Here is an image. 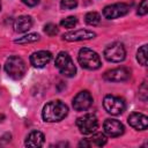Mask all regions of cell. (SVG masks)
<instances>
[{
    "mask_svg": "<svg viewBox=\"0 0 148 148\" xmlns=\"http://www.w3.org/2000/svg\"><path fill=\"white\" fill-rule=\"evenodd\" d=\"M68 113L67 105L61 101H51L46 103L42 111V117L44 121L56 123L62 120Z\"/></svg>",
    "mask_w": 148,
    "mask_h": 148,
    "instance_id": "cell-1",
    "label": "cell"
},
{
    "mask_svg": "<svg viewBox=\"0 0 148 148\" xmlns=\"http://www.w3.org/2000/svg\"><path fill=\"white\" fill-rule=\"evenodd\" d=\"M77 61L81 65V67L89 69V71L97 69L102 65L99 56L95 51H92L91 49H88V47H82L79 51Z\"/></svg>",
    "mask_w": 148,
    "mask_h": 148,
    "instance_id": "cell-2",
    "label": "cell"
},
{
    "mask_svg": "<svg viewBox=\"0 0 148 148\" xmlns=\"http://www.w3.org/2000/svg\"><path fill=\"white\" fill-rule=\"evenodd\" d=\"M25 62L23 61L22 58L17 57V56H12L9 57L6 62H5V71L8 74L9 77L14 79V80H18L21 79L24 74H25Z\"/></svg>",
    "mask_w": 148,
    "mask_h": 148,
    "instance_id": "cell-3",
    "label": "cell"
},
{
    "mask_svg": "<svg viewBox=\"0 0 148 148\" xmlns=\"http://www.w3.org/2000/svg\"><path fill=\"white\" fill-rule=\"evenodd\" d=\"M54 65L58 68V71L60 72V74H62L64 76L72 77L76 73V67H75L71 56L65 51H61L58 53V56L56 57Z\"/></svg>",
    "mask_w": 148,
    "mask_h": 148,
    "instance_id": "cell-4",
    "label": "cell"
},
{
    "mask_svg": "<svg viewBox=\"0 0 148 148\" xmlns=\"http://www.w3.org/2000/svg\"><path fill=\"white\" fill-rule=\"evenodd\" d=\"M103 106L105 111L112 116H118L123 113L126 109V103L124 98L119 96H113V95H106L103 99Z\"/></svg>",
    "mask_w": 148,
    "mask_h": 148,
    "instance_id": "cell-5",
    "label": "cell"
},
{
    "mask_svg": "<svg viewBox=\"0 0 148 148\" xmlns=\"http://www.w3.org/2000/svg\"><path fill=\"white\" fill-rule=\"evenodd\" d=\"M76 126L82 134H92L98 128V120L95 114L87 113L76 120Z\"/></svg>",
    "mask_w": 148,
    "mask_h": 148,
    "instance_id": "cell-6",
    "label": "cell"
},
{
    "mask_svg": "<svg viewBox=\"0 0 148 148\" xmlns=\"http://www.w3.org/2000/svg\"><path fill=\"white\" fill-rule=\"evenodd\" d=\"M104 57L108 61H111V62L123 61L126 57V51H125L124 45L121 43H113L109 45L104 50Z\"/></svg>",
    "mask_w": 148,
    "mask_h": 148,
    "instance_id": "cell-7",
    "label": "cell"
},
{
    "mask_svg": "<svg viewBox=\"0 0 148 148\" xmlns=\"http://www.w3.org/2000/svg\"><path fill=\"white\" fill-rule=\"evenodd\" d=\"M128 12H130V6L127 3L118 2V3H113V5H109L104 7L103 15L108 20H114V18H119L126 15Z\"/></svg>",
    "mask_w": 148,
    "mask_h": 148,
    "instance_id": "cell-8",
    "label": "cell"
},
{
    "mask_svg": "<svg viewBox=\"0 0 148 148\" xmlns=\"http://www.w3.org/2000/svg\"><path fill=\"white\" fill-rule=\"evenodd\" d=\"M92 104V96L88 90H82L73 98V108L76 111H86Z\"/></svg>",
    "mask_w": 148,
    "mask_h": 148,
    "instance_id": "cell-9",
    "label": "cell"
},
{
    "mask_svg": "<svg viewBox=\"0 0 148 148\" xmlns=\"http://www.w3.org/2000/svg\"><path fill=\"white\" fill-rule=\"evenodd\" d=\"M130 77V72L125 67H118L106 71L103 74V79L109 82H123Z\"/></svg>",
    "mask_w": 148,
    "mask_h": 148,
    "instance_id": "cell-10",
    "label": "cell"
},
{
    "mask_svg": "<svg viewBox=\"0 0 148 148\" xmlns=\"http://www.w3.org/2000/svg\"><path fill=\"white\" fill-rule=\"evenodd\" d=\"M103 128H104L105 134L111 138L120 136L125 131L124 125L117 119H106L103 124Z\"/></svg>",
    "mask_w": 148,
    "mask_h": 148,
    "instance_id": "cell-11",
    "label": "cell"
},
{
    "mask_svg": "<svg viewBox=\"0 0 148 148\" xmlns=\"http://www.w3.org/2000/svg\"><path fill=\"white\" fill-rule=\"evenodd\" d=\"M95 36H96V34L94 31L86 30V29H79V30H74V31H69V32L64 34L62 39L67 40V42H77V40L91 39Z\"/></svg>",
    "mask_w": 148,
    "mask_h": 148,
    "instance_id": "cell-12",
    "label": "cell"
},
{
    "mask_svg": "<svg viewBox=\"0 0 148 148\" xmlns=\"http://www.w3.org/2000/svg\"><path fill=\"white\" fill-rule=\"evenodd\" d=\"M52 59V53L49 52V51H37V52H34L31 56H30V62L34 67H37V68H42L44 67L45 65H47Z\"/></svg>",
    "mask_w": 148,
    "mask_h": 148,
    "instance_id": "cell-13",
    "label": "cell"
},
{
    "mask_svg": "<svg viewBox=\"0 0 148 148\" xmlns=\"http://www.w3.org/2000/svg\"><path fill=\"white\" fill-rule=\"evenodd\" d=\"M130 126H132L133 128L138 130V131H145L148 127V118L147 116H145L143 113L140 112H133L128 116L127 119Z\"/></svg>",
    "mask_w": 148,
    "mask_h": 148,
    "instance_id": "cell-14",
    "label": "cell"
},
{
    "mask_svg": "<svg viewBox=\"0 0 148 148\" xmlns=\"http://www.w3.org/2000/svg\"><path fill=\"white\" fill-rule=\"evenodd\" d=\"M13 27H14V30L18 34L27 32L32 27V18L29 15H21L15 18Z\"/></svg>",
    "mask_w": 148,
    "mask_h": 148,
    "instance_id": "cell-15",
    "label": "cell"
},
{
    "mask_svg": "<svg viewBox=\"0 0 148 148\" xmlns=\"http://www.w3.org/2000/svg\"><path fill=\"white\" fill-rule=\"evenodd\" d=\"M106 143V136L103 133H96L89 139L82 140L79 146L80 147H102Z\"/></svg>",
    "mask_w": 148,
    "mask_h": 148,
    "instance_id": "cell-16",
    "label": "cell"
},
{
    "mask_svg": "<svg viewBox=\"0 0 148 148\" xmlns=\"http://www.w3.org/2000/svg\"><path fill=\"white\" fill-rule=\"evenodd\" d=\"M44 134L39 131H32L25 139L24 145L27 147H42L44 145Z\"/></svg>",
    "mask_w": 148,
    "mask_h": 148,
    "instance_id": "cell-17",
    "label": "cell"
},
{
    "mask_svg": "<svg viewBox=\"0 0 148 148\" xmlns=\"http://www.w3.org/2000/svg\"><path fill=\"white\" fill-rule=\"evenodd\" d=\"M84 21L89 25H97L101 22V15L97 12H89L84 16Z\"/></svg>",
    "mask_w": 148,
    "mask_h": 148,
    "instance_id": "cell-18",
    "label": "cell"
},
{
    "mask_svg": "<svg viewBox=\"0 0 148 148\" xmlns=\"http://www.w3.org/2000/svg\"><path fill=\"white\" fill-rule=\"evenodd\" d=\"M39 35L38 34H35V32H31V34H28V35H24L22 37H20L18 39H15V43L17 44H27V43H35L37 40H39Z\"/></svg>",
    "mask_w": 148,
    "mask_h": 148,
    "instance_id": "cell-19",
    "label": "cell"
},
{
    "mask_svg": "<svg viewBox=\"0 0 148 148\" xmlns=\"http://www.w3.org/2000/svg\"><path fill=\"white\" fill-rule=\"evenodd\" d=\"M136 59L142 65V66H146L147 65V45H142L139 50H138V53H136Z\"/></svg>",
    "mask_w": 148,
    "mask_h": 148,
    "instance_id": "cell-20",
    "label": "cell"
},
{
    "mask_svg": "<svg viewBox=\"0 0 148 148\" xmlns=\"http://www.w3.org/2000/svg\"><path fill=\"white\" fill-rule=\"evenodd\" d=\"M76 23H77V20H76L75 16H68V17L62 18V20L60 21V25L64 27V28H67V29L74 28V27L76 25Z\"/></svg>",
    "mask_w": 148,
    "mask_h": 148,
    "instance_id": "cell-21",
    "label": "cell"
},
{
    "mask_svg": "<svg viewBox=\"0 0 148 148\" xmlns=\"http://www.w3.org/2000/svg\"><path fill=\"white\" fill-rule=\"evenodd\" d=\"M44 31H45V34H46L47 36L53 37V36L58 35L59 29H58V27H57L56 24H53V23H47V24L44 27Z\"/></svg>",
    "mask_w": 148,
    "mask_h": 148,
    "instance_id": "cell-22",
    "label": "cell"
},
{
    "mask_svg": "<svg viewBox=\"0 0 148 148\" xmlns=\"http://www.w3.org/2000/svg\"><path fill=\"white\" fill-rule=\"evenodd\" d=\"M139 98L142 102H146L147 98H148V87H147V82L146 81H143L142 84L139 88Z\"/></svg>",
    "mask_w": 148,
    "mask_h": 148,
    "instance_id": "cell-23",
    "label": "cell"
},
{
    "mask_svg": "<svg viewBox=\"0 0 148 148\" xmlns=\"http://www.w3.org/2000/svg\"><path fill=\"white\" fill-rule=\"evenodd\" d=\"M76 6H77L76 0H61L60 1V7H61V9H65V10L74 9Z\"/></svg>",
    "mask_w": 148,
    "mask_h": 148,
    "instance_id": "cell-24",
    "label": "cell"
},
{
    "mask_svg": "<svg viewBox=\"0 0 148 148\" xmlns=\"http://www.w3.org/2000/svg\"><path fill=\"white\" fill-rule=\"evenodd\" d=\"M148 13V0H142L138 7V15L143 16Z\"/></svg>",
    "mask_w": 148,
    "mask_h": 148,
    "instance_id": "cell-25",
    "label": "cell"
},
{
    "mask_svg": "<svg viewBox=\"0 0 148 148\" xmlns=\"http://www.w3.org/2000/svg\"><path fill=\"white\" fill-rule=\"evenodd\" d=\"M22 2L28 7H35L36 5L39 3V0H22Z\"/></svg>",
    "mask_w": 148,
    "mask_h": 148,
    "instance_id": "cell-26",
    "label": "cell"
},
{
    "mask_svg": "<svg viewBox=\"0 0 148 148\" xmlns=\"http://www.w3.org/2000/svg\"><path fill=\"white\" fill-rule=\"evenodd\" d=\"M3 119H5V116H3L2 113H0V121H2Z\"/></svg>",
    "mask_w": 148,
    "mask_h": 148,
    "instance_id": "cell-27",
    "label": "cell"
},
{
    "mask_svg": "<svg viewBox=\"0 0 148 148\" xmlns=\"http://www.w3.org/2000/svg\"><path fill=\"white\" fill-rule=\"evenodd\" d=\"M0 10H1V1H0Z\"/></svg>",
    "mask_w": 148,
    "mask_h": 148,
    "instance_id": "cell-28",
    "label": "cell"
}]
</instances>
